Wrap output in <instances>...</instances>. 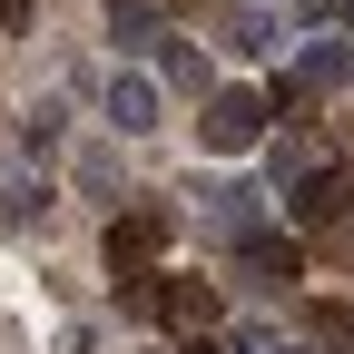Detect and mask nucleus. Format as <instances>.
Returning a JSON list of instances; mask_svg holds the SVG:
<instances>
[{
	"label": "nucleus",
	"mask_w": 354,
	"mask_h": 354,
	"mask_svg": "<svg viewBox=\"0 0 354 354\" xmlns=\"http://www.w3.org/2000/svg\"><path fill=\"white\" fill-rule=\"evenodd\" d=\"M167 315H177V325H216V286L177 276V286H167Z\"/></svg>",
	"instance_id": "nucleus-9"
},
{
	"label": "nucleus",
	"mask_w": 354,
	"mask_h": 354,
	"mask_svg": "<svg viewBox=\"0 0 354 354\" xmlns=\"http://www.w3.org/2000/svg\"><path fill=\"white\" fill-rule=\"evenodd\" d=\"M344 79H354V50L344 39H315V50L276 79V109H305V99H325V88H344Z\"/></svg>",
	"instance_id": "nucleus-3"
},
{
	"label": "nucleus",
	"mask_w": 354,
	"mask_h": 354,
	"mask_svg": "<svg viewBox=\"0 0 354 354\" xmlns=\"http://www.w3.org/2000/svg\"><path fill=\"white\" fill-rule=\"evenodd\" d=\"M246 266H256L266 286H295V276H305V256H295L286 236H246Z\"/></svg>",
	"instance_id": "nucleus-7"
},
{
	"label": "nucleus",
	"mask_w": 354,
	"mask_h": 354,
	"mask_svg": "<svg viewBox=\"0 0 354 354\" xmlns=\"http://www.w3.org/2000/svg\"><path fill=\"white\" fill-rule=\"evenodd\" d=\"M0 30L20 39V30H30V0H0Z\"/></svg>",
	"instance_id": "nucleus-11"
},
{
	"label": "nucleus",
	"mask_w": 354,
	"mask_h": 354,
	"mask_svg": "<svg viewBox=\"0 0 354 354\" xmlns=\"http://www.w3.org/2000/svg\"><path fill=\"white\" fill-rule=\"evenodd\" d=\"M295 354H305V344H295Z\"/></svg>",
	"instance_id": "nucleus-13"
},
{
	"label": "nucleus",
	"mask_w": 354,
	"mask_h": 354,
	"mask_svg": "<svg viewBox=\"0 0 354 354\" xmlns=\"http://www.w3.org/2000/svg\"><path fill=\"white\" fill-rule=\"evenodd\" d=\"M227 39H236V50H276V20H266V10H227Z\"/></svg>",
	"instance_id": "nucleus-10"
},
{
	"label": "nucleus",
	"mask_w": 354,
	"mask_h": 354,
	"mask_svg": "<svg viewBox=\"0 0 354 354\" xmlns=\"http://www.w3.org/2000/svg\"><path fill=\"white\" fill-rule=\"evenodd\" d=\"M354 207V177L315 167V177H295V227H335V216Z\"/></svg>",
	"instance_id": "nucleus-5"
},
{
	"label": "nucleus",
	"mask_w": 354,
	"mask_h": 354,
	"mask_svg": "<svg viewBox=\"0 0 354 354\" xmlns=\"http://www.w3.org/2000/svg\"><path fill=\"white\" fill-rule=\"evenodd\" d=\"M167 236H177V216H167V207H128V216H109V276H118V286H128V276H148Z\"/></svg>",
	"instance_id": "nucleus-2"
},
{
	"label": "nucleus",
	"mask_w": 354,
	"mask_h": 354,
	"mask_svg": "<svg viewBox=\"0 0 354 354\" xmlns=\"http://www.w3.org/2000/svg\"><path fill=\"white\" fill-rule=\"evenodd\" d=\"M207 216L227 236H256V187H207Z\"/></svg>",
	"instance_id": "nucleus-8"
},
{
	"label": "nucleus",
	"mask_w": 354,
	"mask_h": 354,
	"mask_svg": "<svg viewBox=\"0 0 354 354\" xmlns=\"http://www.w3.org/2000/svg\"><path fill=\"white\" fill-rule=\"evenodd\" d=\"M69 177H79L88 197H118V148H109V138H88V148L69 158Z\"/></svg>",
	"instance_id": "nucleus-6"
},
{
	"label": "nucleus",
	"mask_w": 354,
	"mask_h": 354,
	"mask_svg": "<svg viewBox=\"0 0 354 354\" xmlns=\"http://www.w3.org/2000/svg\"><path fill=\"white\" fill-rule=\"evenodd\" d=\"M256 138H266V99H256V88H216L207 118H197V148L207 158H246Z\"/></svg>",
	"instance_id": "nucleus-1"
},
{
	"label": "nucleus",
	"mask_w": 354,
	"mask_h": 354,
	"mask_svg": "<svg viewBox=\"0 0 354 354\" xmlns=\"http://www.w3.org/2000/svg\"><path fill=\"white\" fill-rule=\"evenodd\" d=\"M187 354H216V344H187Z\"/></svg>",
	"instance_id": "nucleus-12"
},
{
	"label": "nucleus",
	"mask_w": 354,
	"mask_h": 354,
	"mask_svg": "<svg viewBox=\"0 0 354 354\" xmlns=\"http://www.w3.org/2000/svg\"><path fill=\"white\" fill-rule=\"evenodd\" d=\"M109 128H118V138H148V128H158V79L148 69H118L109 79Z\"/></svg>",
	"instance_id": "nucleus-4"
}]
</instances>
